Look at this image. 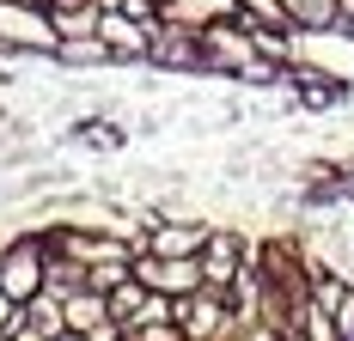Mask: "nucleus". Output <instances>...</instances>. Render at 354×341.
Segmentation results:
<instances>
[{"mask_svg":"<svg viewBox=\"0 0 354 341\" xmlns=\"http://www.w3.org/2000/svg\"><path fill=\"white\" fill-rule=\"evenodd\" d=\"M330 317H336V335L354 341V286L342 293V299H336V305H330Z\"/></svg>","mask_w":354,"mask_h":341,"instance_id":"7","label":"nucleus"},{"mask_svg":"<svg viewBox=\"0 0 354 341\" xmlns=\"http://www.w3.org/2000/svg\"><path fill=\"white\" fill-rule=\"evenodd\" d=\"M43 274H49V256L25 238L19 250L0 256V299H6V305H31L37 286H43Z\"/></svg>","mask_w":354,"mask_h":341,"instance_id":"1","label":"nucleus"},{"mask_svg":"<svg viewBox=\"0 0 354 341\" xmlns=\"http://www.w3.org/2000/svg\"><path fill=\"white\" fill-rule=\"evenodd\" d=\"M68 140L73 146H122V128H110V122H80Z\"/></svg>","mask_w":354,"mask_h":341,"instance_id":"6","label":"nucleus"},{"mask_svg":"<svg viewBox=\"0 0 354 341\" xmlns=\"http://www.w3.org/2000/svg\"><path fill=\"white\" fill-rule=\"evenodd\" d=\"M98 37L110 43V55H129V61H153V37H147L141 25H129L116 6H110L104 19H98Z\"/></svg>","mask_w":354,"mask_h":341,"instance_id":"2","label":"nucleus"},{"mask_svg":"<svg viewBox=\"0 0 354 341\" xmlns=\"http://www.w3.org/2000/svg\"><path fill=\"white\" fill-rule=\"evenodd\" d=\"M287 19H293V31L336 37L342 31V0H287Z\"/></svg>","mask_w":354,"mask_h":341,"instance_id":"4","label":"nucleus"},{"mask_svg":"<svg viewBox=\"0 0 354 341\" xmlns=\"http://www.w3.org/2000/svg\"><path fill=\"white\" fill-rule=\"evenodd\" d=\"M342 195H348V202H354V165H348V177H342Z\"/></svg>","mask_w":354,"mask_h":341,"instance_id":"9","label":"nucleus"},{"mask_svg":"<svg viewBox=\"0 0 354 341\" xmlns=\"http://www.w3.org/2000/svg\"><path fill=\"white\" fill-rule=\"evenodd\" d=\"M68 317H73V329H98V323H92V317H98V299H73Z\"/></svg>","mask_w":354,"mask_h":341,"instance_id":"8","label":"nucleus"},{"mask_svg":"<svg viewBox=\"0 0 354 341\" xmlns=\"http://www.w3.org/2000/svg\"><path fill=\"white\" fill-rule=\"evenodd\" d=\"M49 55L68 61V68H86V61H110V43H104V37H62Z\"/></svg>","mask_w":354,"mask_h":341,"instance_id":"5","label":"nucleus"},{"mask_svg":"<svg viewBox=\"0 0 354 341\" xmlns=\"http://www.w3.org/2000/svg\"><path fill=\"white\" fill-rule=\"evenodd\" d=\"M62 6H80V0H55V12H62Z\"/></svg>","mask_w":354,"mask_h":341,"instance_id":"10","label":"nucleus"},{"mask_svg":"<svg viewBox=\"0 0 354 341\" xmlns=\"http://www.w3.org/2000/svg\"><path fill=\"white\" fill-rule=\"evenodd\" d=\"M202 244H208V226H196V220H177V226H153L147 232L153 256H202Z\"/></svg>","mask_w":354,"mask_h":341,"instance_id":"3","label":"nucleus"}]
</instances>
